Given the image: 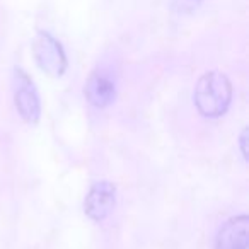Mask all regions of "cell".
<instances>
[{
  "instance_id": "obj_1",
  "label": "cell",
  "mask_w": 249,
  "mask_h": 249,
  "mask_svg": "<svg viewBox=\"0 0 249 249\" xmlns=\"http://www.w3.org/2000/svg\"><path fill=\"white\" fill-rule=\"evenodd\" d=\"M231 99L232 86L220 72L205 73L195 87V104L203 116H222L227 111Z\"/></svg>"
},
{
  "instance_id": "obj_2",
  "label": "cell",
  "mask_w": 249,
  "mask_h": 249,
  "mask_svg": "<svg viewBox=\"0 0 249 249\" xmlns=\"http://www.w3.org/2000/svg\"><path fill=\"white\" fill-rule=\"evenodd\" d=\"M36 63L43 72L53 77H60L67 69V56L62 45L48 33H39L33 43Z\"/></svg>"
},
{
  "instance_id": "obj_3",
  "label": "cell",
  "mask_w": 249,
  "mask_h": 249,
  "mask_svg": "<svg viewBox=\"0 0 249 249\" xmlns=\"http://www.w3.org/2000/svg\"><path fill=\"white\" fill-rule=\"evenodd\" d=\"M16 80H18V87H16V107L21 113V116L29 123H35L39 118V99L36 96V90L33 87V82L26 72L21 69L16 70Z\"/></svg>"
},
{
  "instance_id": "obj_4",
  "label": "cell",
  "mask_w": 249,
  "mask_h": 249,
  "mask_svg": "<svg viewBox=\"0 0 249 249\" xmlns=\"http://www.w3.org/2000/svg\"><path fill=\"white\" fill-rule=\"evenodd\" d=\"M86 213L92 220H104L114 207V186L107 181L96 183L86 196Z\"/></svg>"
},
{
  "instance_id": "obj_5",
  "label": "cell",
  "mask_w": 249,
  "mask_h": 249,
  "mask_svg": "<svg viewBox=\"0 0 249 249\" xmlns=\"http://www.w3.org/2000/svg\"><path fill=\"white\" fill-rule=\"evenodd\" d=\"M86 97L92 106L96 107H106L113 103L116 96V86H114L113 77L106 70H96L89 77L86 84Z\"/></svg>"
},
{
  "instance_id": "obj_6",
  "label": "cell",
  "mask_w": 249,
  "mask_h": 249,
  "mask_svg": "<svg viewBox=\"0 0 249 249\" xmlns=\"http://www.w3.org/2000/svg\"><path fill=\"white\" fill-rule=\"evenodd\" d=\"M248 215L227 220L217 235V249H248Z\"/></svg>"
},
{
  "instance_id": "obj_7",
  "label": "cell",
  "mask_w": 249,
  "mask_h": 249,
  "mask_svg": "<svg viewBox=\"0 0 249 249\" xmlns=\"http://www.w3.org/2000/svg\"><path fill=\"white\" fill-rule=\"evenodd\" d=\"M246 142H248V130H242V135H241V149H242V156L244 159H248V150H246Z\"/></svg>"
}]
</instances>
